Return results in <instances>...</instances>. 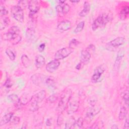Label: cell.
Returning a JSON list of instances; mask_svg holds the SVG:
<instances>
[{
    "mask_svg": "<svg viewBox=\"0 0 129 129\" xmlns=\"http://www.w3.org/2000/svg\"><path fill=\"white\" fill-rule=\"evenodd\" d=\"M20 30L17 26H13L10 28L8 31L3 34V39L10 41L13 45L17 44L21 40V36L20 35Z\"/></svg>",
    "mask_w": 129,
    "mask_h": 129,
    "instance_id": "1",
    "label": "cell"
},
{
    "mask_svg": "<svg viewBox=\"0 0 129 129\" xmlns=\"http://www.w3.org/2000/svg\"><path fill=\"white\" fill-rule=\"evenodd\" d=\"M72 91L70 89H67L62 92L56 107V110L58 113L61 114L67 108L68 103L72 97Z\"/></svg>",
    "mask_w": 129,
    "mask_h": 129,
    "instance_id": "2",
    "label": "cell"
},
{
    "mask_svg": "<svg viewBox=\"0 0 129 129\" xmlns=\"http://www.w3.org/2000/svg\"><path fill=\"white\" fill-rule=\"evenodd\" d=\"M46 96V91L41 90L37 93L34 95L30 99V110L31 111H35L39 108L38 103L42 102Z\"/></svg>",
    "mask_w": 129,
    "mask_h": 129,
    "instance_id": "3",
    "label": "cell"
},
{
    "mask_svg": "<svg viewBox=\"0 0 129 129\" xmlns=\"http://www.w3.org/2000/svg\"><path fill=\"white\" fill-rule=\"evenodd\" d=\"M110 16L105 13L100 15L94 21L92 25V29L95 31L99 28L105 26L110 21Z\"/></svg>",
    "mask_w": 129,
    "mask_h": 129,
    "instance_id": "4",
    "label": "cell"
},
{
    "mask_svg": "<svg viewBox=\"0 0 129 129\" xmlns=\"http://www.w3.org/2000/svg\"><path fill=\"white\" fill-rule=\"evenodd\" d=\"M125 41V39L123 37H118L112 40L106 45V48L110 51H113L114 49L122 45Z\"/></svg>",
    "mask_w": 129,
    "mask_h": 129,
    "instance_id": "5",
    "label": "cell"
},
{
    "mask_svg": "<svg viewBox=\"0 0 129 129\" xmlns=\"http://www.w3.org/2000/svg\"><path fill=\"white\" fill-rule=\"evenodd\" d=\"M11 14L13 17L18 22L22 23L24 21L23 10L19 6H14L11 9Z\"/></svg>",
    "mask_w": 129,
    "mask_h": 129,
    "instance_id": "6",
    "label": "cell"
},
{
    "mask_svg": "<svg viewBox=\"0 0 129 129\" xmlns=\"http://www.w3.org/2000/svg\"><path fill=\"white\" fill-rule=\"evenodd\" d=\"M73 51V49L69 47L62 48L57 50L54 54V59L57 60L62 59L70 55Z\"/></svg>",
    "mask_w": 129,
    "mask_h": 129,
    "instance_id": "7",
    "label": "cell"
},
{
    "mask_svg": "<svg viewBox=\"0 0 129 129\" xmlns=\"http://www.w3.org/2000/svg\"><path fill=\"white\" fill-rule=\"evenodd\" d=\"M106 70V67L104 64H101L97 67L94 71V74L91 77V81L93 83H97L98 82L102 75Z\"/></svg>",
    "mask_w": 129,
    "mask_h": 129,
    "instance_id": "8",
    "label": "cell"
},
{
    "mask_svg": "<svg viewBox=\"0 0 129 129\" xmlns=\"http://www.w3.org/2000/svg\"><path fill=\"white\" fill-rule=\"evenodd\" d=\"M79 106V101L77 98L70 99L67 107V111L68 114H72L76 112Z\"/></svg>",
    "mask_w": 129,
    "mask_h": 129,
    "instance_id": "9",
    "label": "cell"
},
{
    "mask_svg": "<svg viewBox=\"0 0 129 129\" xmlns=\"http://www.w3.org/2000/svg\"><path fill=\"white\" fill-rule=\"evenodd\" d=\"M59 3L56 6V11L60 15H66L69 13L70 10V6L65 3V1H59Z\"/></svg>",
    "mask_w": 129,
    "mask_h": 129,
    "instance_id": "10",
    "label": "cell"
},
{
    "mask_svg": "<svg viewBox=\"0 0 129 129\" xmlns=\"http://www.w3.org/2000/svg\"><path fill=\"white\" fill-rule=\"evenodd\" d=\"M59 65V60L54 59V60H52L47 63V64L46 65L45 69L48 72L50 73H52L58 68Z\"/></svg>",
    "mask_w": 129,
    "mask_h": 129,
    "instance_id": "11",
    "label": "cell"
},
{
    "mask_svg": "<svg viewBox=\"0 0 129 129\" xmlns=\"http://www.w3.org/2000/svg\"><path fill=\"white\" fill-rule=\"evenodd\" d=\"M100 111V109L98 107L94 108L92 107L89 108L86 113L85 120L88 122L89 123L93 119L94 117Z\"/></svg>",
    "mask_w": 129,
    "mask_h": 129,
    "instance_id": "12",
    "label": "cell"
},
{
    "mask_svg": "<svg viewBox=\"0 0 129 129\" xmlns=\"http://www.w3.org/2000/svg\"><path fill=\"white\" fill-rule=\"evenodd\" d=\"M91 57V53L87 48L83 49L81 53L80 62H81L84 65L86 64L89 62Z\"/></svg>",
    "mask_w": 129,
    "mask_h": 129,
    "instance_id": "13",
    "label": "cell"
},
{
    "mask_svg": "<svg viewBox=\"0 0 129 129\" xmlns=\"http://www.w3.org/2000/svg\"><path fill=\"white\" fill-rule=\"evenodd\" d=\"M28 9L30 14H36L39 10V4L37 1L31 0L29 1L28 4Z\"/></svg>",
    "mask_w": 129,
    "mask_h": 129,
    "instance_id": "14",
    "label": "cell"
},
{
    "mask_svg": "<svg viewBox=\"0 0 129 129\" xmlns=\"http://www.w3.org/2000/svg\"><path fill=\"white\" fill-rule=\"evenodd\" d=\"M72 27L71 22L68 20H64L59 22L57 26V28L60 31H66L71 29Z\"/></svg>",
    "mask_w": 129,
    "mask_h": 129,
    "instance_id": "15",
    "label": "cell"
},
{
    "mask_svg": "<svg viewBox=\"0 0 129 129\" xmlns=\"http://www.w3.org/2000/svg\"><path fill=\"white\" fill-rule=\"evenodd\" d=\"M125 54V51L123 49H120L117 54L116 57L115 58V60L114 64V69L116 70L119 69L120 64L121 61V60L124 56Z\"/></svg>",
    "mask_w": 129,
    "mask_h": 129,
    "instance_id": "16",
    "label": "cell"
},
{
    "mask_svg": "<svg viewBox=\"0 0 129 129\" xmlns=\"http://www.w3.org/2000/svg\"><path fill=\"white\" fill-rule=\"evenodd\" d=\"M44 77L42 74H37L32 76L31 79L33 84L36 85H40L44 80Z\"/></svg>",
    "mask_w": 129,
    "mask_h": 129,
    "instance_id": "17",
    "label": "cell"
},
{
    "mask_svg": "<svg viewBox=\"0 0 129 129\" xmlns=\"http://www.w3.org/2000/svg\"><path fill=\"white\" fill-rule=\"evenodd\" d=\"M45 63V59L42 55H38L35 58V66L37 69H41Z\"/></svg>",
    "mask_w": 129,
    "mask_h": 129,
    "instance_id": "18",
    "label": "cell"
},
{
    "mask_svg": "<svg viewBox=\"0 0 129 129\" xmlns=\"http://www.w3.org/2000/svg\"><path fill=\"white\" fill-rule=\"evenodd\" d=\"M13 116H14L13 112H9L6 114L1 120L0 126H2L3 125H5L8 123V122H11Z\"/></svg>",
    "mask_w": 129,
    "mask_h": 129,
    "instance_id": "19",
    "label": "cell"
},
{
    "mask_svg": "<svg viewBox=\"0 0 129 129\" xmlns=\"http://www.w3.org/2000/svg\"><path fill=\"white\" fill-rule=\"evenodd\" d=\"M90 10V5L89 3L88 2H85L84 4V7L83 10L80 12L79 15L81 17H84L89 13Z\"/></svg>",
    "mask_w": 129,
    "mask_h": 129,
    "instance_id": "20",
    "label": "cell"
},
{
    "mask_svg": "<svg viewBox=\"0 0 129 129\" xmlns=\"http://www.w3.org/2000/svg\"><path fill=\"white\" fill-rule=\"evenodd\" d=\"M10 22V19L7 17H1V23H0V30L2 31L5 29Z\"/></svg>",
    "mask_w": 129,
    "mask_h": 129,
    "instance_id": "21",
    "label": "cell"
},
{
    "mask_svg": "<svg viewBox=\"0 0 129 129\" xmlns=\"http://www.w3.org/2000/svg\"><path fill=\"white\" fill-rule=\"evenodd\" d=\"M35 29L33 27H28L26 31V37L27 40H30L33 39L35 34Z\"/></svg>",
    "mask_w": 129,
    "mask_h": 129,
    "instance_id": "22",
    "label": "cell"
},
{
    "mask_svg": "<svg viewBox=\"0 0 129 129\" xmlns=\"http://www.w3.org/2000/svg\"><path fill=\"white\" fill-rule=\"evenodd\" d=\"M129 13V7L127 6L123 7L120 12V18L121 20H124L126 18Z\"/></svg>",
    "mask_w": 129,
    "mask_h": 129,
    "instance_id": "23",
    "label": "cell"
},
{
    "mask_svg": "<svg viewBox=\"0 0 129 129\" xmlns=\"http://www.w3.org/2000/svg\"><path fill=\"white\" fill-rule=\"evenodd\" d=\"M21 60L23 66L26 67H29L31 64V61L28 56L26 54H23L21 57Z\"/></svg>",
    "mask_w": 129,
    "mask_h": 129,
    "instance_id": "24",
    "label": "cell"
},
{
    "mask_svg": "<svg viewBox=\"0 0 129 129\" xmlns=\"http://www.w3.org/2000/svg\"><path fill=\"white\" fill-rule=\"evenodd\" d=\"M8 99L11 102L15 104L18 103L21 101L20 99L19 98L18 96L15 94H12L8 96Z\"/></svg>",
    "mask_w": 129,
    "mask_h": 129,
    "instance_id": "25",
    "label": "cell"
},
{
    "mask_svg": "<svg viewBox=\"0 0 129 129\" xmlns=\"http://www.w3.org/2000/svg\"><path fill=\"white\" fill-rule=\"evenodd\" d=\"M84 119L82 117H80L78 118L75 121V122L72 126V128H82L83 125Z\"/></svg>",
    "mask_w": 129,
    "mask_h": 129,
    "instance_id": "26",
    "label": "cell"
},
{
    "mask_svg": "<svg viewBox=\"0 0 129 129\" xmlns=\"http://www.w3.org/2000/svg\"><path fill=\"white\" fill-rule=\"evenodd\" d=\"M127 110L125 107L122 106L120 107L119 112L118 114V118L119 120H123L124 118H126L127 115Z\"/></svg>",
    "mask_w": 129,
    "mask_h": 129,
    "instance_id": "27",
    "label": "cell"
},
{
    "mask_svg": "<svg viewBox=\"0 0 129 129\" xmlns=\"http://www.w3.org/2000/svg\"><path fill=\"white\" fill-rule=\"evenodd\" d=\"M5 52L7 55L8 56L10 60L14 61L15 59L16 55L15 53L12 49H11L10 48H8L6 49Z\"/></svg>",
    "mask_w": 129,
    "mask_h": 129,
    "instance_id": "28",
    "label": "cell"
},
{
    "mask_svg": "<svg viewBox=\"0 0 129 129\" xmlns=\"http://www.w3.org/2000/svg\"><path fill=\"white\" fill-rule=\"evenodd\" d=\"M84 26H85V22L84 21L80 22V23H79L78 24V25L75 28V29L74 30V33L75 34L80 33V32H81L83 30Z\"/></svg>",
    "mask_w": 129,
    "mask_h": 129,
    "instance_id": "29",
    "label": "cell"
},
{
    "mask_svg": "<svg viewBox=\"0 0 129 129\" xmlns=\"http://www.w3.org/2000/svg\"><path fill=\"white\" fill-rule=\"evenodd\" d=\"M45 83L48 87L51 89H54L55 88V83L54 81L51 78H48L45 80Z\"/></svg>",
    "mask_w": 129,
    "mask_h": 129,
    "instance_id": "30",
    "label": "cell"
},
{
    "mask_svg": "<svg viewBox=\"0 0 129 129\" xmlns=\"http://www.w3.org/2000/svg\"><path fill=\"white\" fill-rule=\"evenodd\" d=\"M80 43V42L77 39L75 38H73L70 41L69 47L73 49L74 48L77 47Z\"/></svg>",
    "mask_w": 129,
    "mask_h": 129,
    "instance_id": "31",
    "label": "cell"
},
{
    "mask_svg": "<svg viewBox=\"0 0 129 129\" xmlns=\"http://www.w3.org/2000/svg\"><path fill=\"white\" fill-rule=\"evenodd\" d=\"M75 120L74 118H71L69 119H68L66 123H65V128H72V126H73V124L75 122Z\"/></svg>",
    "mask_w": 129,
    "mask_h": 129,
    "instance_id": "32",
    "label": "cell"
},
{
    "mask_svg": "<svg viewBox=\"0 0 129 129\" xmlns=\"http://www.w3.org/2000/svg\"><path fill=\"white\" fill-rule=\"evenodd\" d=\"M8 14V11L7 10V9L5 8L4 6H3L2 5H1L0 7V15L1 17L4 16L5 15H7Z\"/></svg>",
    "mask_w": 129,
    "mask_h": 129,
    "instance_id": "33",
    "label": "cell"
},
{
    "mask_svg": "<svg viewBox=\"0 0 129 129\" xmlns=\"http://www.w3.org/2000/svg\"><path fill=\"white\" fill-rule=\"evenodd\" d=\"M29 2V1H20L18 2V6L20 7L23 10V9H25L27 6H28Z\"/></svg>",
    "mask_w": 129,
    "mask_h": 129,
    "instance_id": "34",
    "label": "cell"
},
{
    "mask_svg": "<svg viewBox=\"0 0 129 129\" xmlns=\"http://www.w3.org/2000/svg\"><path fill=\"white\" fill-rule=\"evenodd\" d=\"M58 98V95L56 94H54L50 95L47 99V100L51 103H53L55 102Z\"/></svg>",
    "mask_w": 129,
    "mask_h": 129,
    "instance_id": "35",
    "label": "cell"
},
{
    "mask_svg": "<svg viewBox=\"0 0 129 129\" xmlns=\"http://www.w3.org/2000/svg\"><path fill=\"white\" fill-rule=\"evenodd\" d=\"M20 121V118L18 116H13L11 121V123L13 125H17L18 124Z\"/></svg>",
    "mask_w": 129,
    "mask_h": 129,
    "instance_id": "36",
    "label": "cell"
},
{
    "mask_svg": "<svg viewBox=\"0 0 129 129\" xmlns=\"http://www.w3.org/2000/svg\"><path fill=\"white\" fill-rule=\"evenodd\" d=\"M123 99L124 100L125 104L126 105L127 107H128V90H127L126 92H125V93L124 94V95L123 96Z\"/></svg>",
    "mask_w": 129,
    "mask_h": 129,
    "instance_id": "37",
    "label": "cell"
},
{
    "mask_svg": "<svg viewBox=\"0 0 129 129\" xmlns=\"http://www.w3.org/2000/svg\"><path fill=\"white\" fill-rule=\"evenodd\" d=\"M63 122V117L61 115V114H59L57 118L56 123L58 126H60Z\"/></svg>",
    "mask_w": 129,
    "mask_h": 129,
    "instance_id": "38",
    "label": "cell"
},
{
    "mask_svg": "<svg viewBox=\"0 0 129 129\" xmlns=\"http://www.w3.org/2000/svg\"><path fill=\"white\" fill-rule=\"evenodd\" d=\"M4 86L7 88H10L12 87V84L11 83V80H10V79L8 78L7 79V80L6 81V82L4 84Z\"/></svg>",
    "mask_w": 129,
    "mask_h": 129,
    "instance_id": "39",
    "label": "cell"
},
{
    "mask_svg": "<svg viewBox=\"0 0 129 129\" xmlns=\"http://www.w3.org/2000/svg\"><path fill=\"white\" fill-rule=\"evenodd\" d=\"M45 44L44 43H42L39 45L38 50L40 52H42L45 49Z\"/></svg>",
    "mask_w": 129,
    "mask_h": 129,
    "instance_id": "40",
    "label": "cell"
},
{
    "mask_svg": "<svg viewBox=\"0 0 129 129\" xmlns=\"http://www.w3.org/2000/svg\"><path fill=\"white\" fill-rule=\"evenodd\" d=\"M86 48H87L89 51H92L93 52H94V50H95V46H94L93 44H90L88 46V47Z\"/></svg>",
    "mask_w": 129,
    "mask_h": 129,
    "instance_id": "41",
    "label": "cell"
},
{
    "mask_svg": "<svg viewBox=\"0 0 129 129\" xmlns=\"http://www.w3.org/2000/svg\"><path fill=\"white\" fill-rule=\"evenodd\" d=\"M83 66H84V64H83L81 62H80L78 63L77 64V66H76V69L77 70H79L83 68Z\"/></svg>",
    "mask_w": 129,
    "mask_h": 129,
    "instance_id": "42",
    "label": "cell"
},
{
    "mask_svg": "<svg viewBox=\"0 0 129 129\" xmlns=\"http://www.w3.org/2000/svg\"><path fill=\"white\" fill-rule=\"evenodd\" d=\"M52 123H51V119L50 118H47L45 121V124L46 126H50L51 125Z\"/></svg>",
    "mask_w": 129,
    "mask_h": 129,
    "instance_id": "43",
    "label": "cell"
},
{
    "mask_svg": "<svg viewBox=\"0 0 129 129\" xmlns=\"http://www.w3.org/2000/svg\"><path fill=\"white\" fill-rule=\"evenodd\" d=\"M124 128L128 129V119L127 118L125 120V122L124 124Z\"/></svg>",
    "mask_w": 129,
    "mask_h": 129,
    "instance_id": "44",
    "label": "cell"
},
{
    "mask_svg": "<svg viewBox=\"0 0 129 129\" xmlns=\"http://www.w3.org/2000/svg\"><path fill=\"white\" fill-rule=\"evenodd\" d=\"M111 128H117L118 127H117V126L116 125L114 124V125H113L111 127Z\"/></svg>",
    "mask_w": 129,
    "mask_h": 129,
    "instance_id": "45",
    "label": "cell"
},
{
    "mask_svg": "<svg viewBox=\"0 0 129 129\" xmlns=\"http://www.w3.org/2000/svg\"><path fill=\"white\" fill-rule=\"evenodd\" d=\"M71 2H72V3H79V1H71Z\"/></svg>",
    "mask_w": 129,
    "mask_h": 129,
    "instance_id": "46",
    "label": "cell"
}]
</instances>
